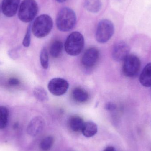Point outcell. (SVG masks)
Instances as JSON below:
<instances>
[{"label": "cell", "mask_w": 151, "mask_h": 151, "mask_svg": "<svg viewBox=\"0 0 151 151\" xmlns=\"http://www.w3.org/2000/svg\"><path fill=\"white\" fill-rule=\"evenodd\" d=\"M1 6H0V11H1Z\"/></svg>", "instance_id": "27"}, {"label": "cell", "mask_w": 151, "mask_h": 151, "mask_svg": "<svg viewBox=\"0 0 151 151\" xmlns=\"http://www.w3.org/2000/svg\"><path fill=\"white\" fill-rule=\"evenodd\" d=\"M99 57V51L97 49L94 47L88 49L82 56V64L86 68L93 67L98 61Z\"/></svg>", "instance_id": "9"}, {"label": "cell", "mask_w": 151, "mask_h": 151, "mask_svg": "<svg viewBox=\"0 0 151 151\" xmlns=\"http://www.w3.org/2000/svg\"><path fill=\"white\" fill-rule=\"evenodd\" d=\"M38 12V4L35 0H24L19 6V18L22 22L29 23L34 19Z\"/></svg>", "instance_id": "4"}, {"label": "cell", "mask_w": 151, "mask_h": 151, "mask_svg": "<svg viewBox=\"0 0 151 151\" xmlns=\"http://www.w3.org/2000/svg\"><path fill=\"white\" fill-rule=\"evenodd\" d=\"M72 97L76 101L79 103H84L89 99L88 92L81 88H76L73 91Z\"/></svg>", "instance_id": "14"}, {"label": "cell", "mask_w": 151, "mask_h": 151, "mask_svg": "<svg viewBox=\"0 0 151 151\" xmlns=\"http://www.w3.org/2000/svg\"><path fill=\"white\" fill-rule=\"evenodd\" d=\"M31 32H32V26L29 25L27 27L26 33L23 40V45L24 47H29L31 44Z\"/></svg>", "instance_id": "22"}, {"label": "cell", "mask_w": 151, "mask_h": 151, "mask_svg": "<svg viewBox=\"0 0 151 151\" xmlns=\"http://www.w3.org/2000/svg\"><path fill=\"white\" fill-rule=\"evenodd\" d=\"M53 26V20L51 17L43 14L36 18L34 21L32 26V32L37 38H43L50 33Z\"/></svg>", "instance_id": "1"}, {"label": "cell", "mask_w": 151, "mask_h": 151, "mask_svg": "<svg viewBox=\"0 0 151 151\" xmlns=\"http://www.w3.org/2000/svg\"><path fill=\"white\" fill-rule=\"evenodd\" d=\"M84 8L89 12L97 13L101 9L102 7L101 0H84Z\"/></svg>", "instance_id": "15"}, {"label": "cell", "mask_w": 151, "mask_h": 151, "mask_svg": "<svg viewBox=\"0 0 151 151\" xmlns=\"http://www.w3.org/2000/svg\"><path fill=\"white\" fill-rule=\"evenodd\" d=\"M45 126L44 119L40 116H36L29 122L27 128V132L31 136H37L43 131Z\"/></svg>", "instance_id": "10"}, {"label": "cell", "mask_w": 151, "mask_h": 151, "mask_svg": "<svg viewBox=\"0 0 151 151\" xmlns=\"http://www.w3.org/2000/svg\"><path fill=\"white\" fill-rule=\"evenodd\" d=\"M8 83L11 86H17L20 83V81L17 78L12 77L9 79Z\"/></svg>", "instance_id": "24"}, {"label": "cell", "mask_w": 151, "mask_h": 151, "mask_svg": "<svg viewBox=\"0 0 151 151\" xmlns=\"http://www.w3.org/2000/svg\"><path fill=\"white\" fill-rule=\"evenodd\" d=\"M69 126L73 131L74 132L81 131L84 124L83 119L78 116H72L69 122Z\"/></svg>", "instance_id": "16"}, {"label": "cell", "mask_w": 151, "mask_h": 151, "mask_svg": "<svg viewBox=\"0 0 151 151\" xmlns=\"http://www.w3.org/2000/svg\"><path fill=\"white\" fill-rule=\"evenodd\" d=\"M54 143V137L52 136H47L41 141L40 144V149L43 151H49L52 148Z\"/></svg>", "instance_id": "20"}, {"label": "cell", "mask_w": 151, "mask_h": 151, "mask_svg": "<svg viewBox=\"0 0 151 151\" xmlns=\"http://www.w3.org/2000/svg\"><path fill=\"white\" fill-rule=\"evenodd\" d=\"M104 151H115V149L112 146H108L106 147Z\"/></svg>", "instance_id": "25"}, {"label": "cell", "mask_w": 151, "mask_h": 151, "mask_svg": "<svg viewBox=\"0 0 151 151\" xmlns=\"http://www.w3.org/2000/svg\"><path fill=\"white\" fill-rule=\"evenodd\" d=\"M63 44L61 41L55 40L53 42L50 47V53L51 56L56 58L61 55L63 51Z\"/></svg>", "instance_id": "17"}, {"label": "cell", "mask_w": 151, "mask_h": 151, "mask_svg": "<svg viewBox=\"0 0 151 151\" xmlns=\"http://www.w3.org/2000/svg\"><path fill=\"white\" fill-rule=\"evenodd\" d=\"M56 1H57L59 3H63L67 1V0H56Z\"/></svg>", "instance_id": "26"}, {"label": "cell", "mask_w": 151, "mask_h": 151, "mask_svg": "<svg viewBox=\"0 0 151 151\" xmlns=\"http://www.w3.org/2000/svg\"><path fill=\"white\" fill-rule=\"evenodd\" d=\"M69 84L66 80L61 78H55L50 80L48 84L50 92L56 96H60L66 93Z\"/></svg>", "instance_id": "7"}, {"label": "cell", "mask_w": 151, "mask_h": 151, "mask_svg": "<svg viewBox=\"0 0 151 151\" xmlns=\"http://www.w3.org/2000/svg\"><path fill=\"white\" fill-rule=\"evenodd\" d=\"M34 95L36 99L42 102L48 100V96L46 91L41 87H36L34 90Z\"/></svg>", "instance_id": "19"}, {"label": "cell", "mask_w": 151, "mask_h": 151, "mask_svg": "<svg viewBox=\"0 0 151 151\" xmlns=\"http://www.w3.org/2000/svg\"><path fill=\"white\" fill-rule=\"evenodd\" d=\"M114 32V27L113 22L108 19H103L98 24L96 33V40L99 43H106L111 38Z\"/></svg>", "instance_id": "5"}, {"label": "cell", "mask_w": 151, "mask_h": 151, "mask_svg": "<svg viewBox=\"0 0 151 151\" xmlns=\"http://www.w3.org/2000/svg\"><path fill=\"white\" fill-rule=\"evenodd\" d=\"M84 46L83 35L78 32H74L69 35L65 43L66 53L71 56L78 55L81 54Z\"/></svg>", "instance_id": "3"}, {"label": "cell", "mask_w": 151, "mask_h": 151, "mask_svg": "<svg viewBox=\"0 0 151 151\" xmlns=\"http://www.w3.org/2000/svg\"><path fill=\"white\" fill-rule=\"evenodd\" d=\"M19 2L20 0H3L1 7L3 14L9 17L14 16L17 13Z\"/></svg>", "instance_id": "11"}, {"label": "cell", "mask_w": 151, "mask_h": 151, "mask_svg": "<svg viewBox=\"0 0 151 151\" xmlns=\"http://www.w3.org/2000/svg\"><path fill=\"white\" fill-rule=\"evenodd\" d=\"M105 108L107 111H113L115 110L116 108V106L115 104L112 102H108L106 103L105 106Z\"/></svg>", "instance_id": "23"}, {"label": "cell", "mask_w": 151, "mask_h": 151, "mask_svg": "<svg viewBox=\"0 0 151 151\" xmlns=\"http://www.w3.org/2000/svg\"><path fill=\"white\" fill-rule=\"evenodd\" d=\"M9 111L7 107L0 106V129L7 127L9 121Z\"/></svg>", "instance_id": "18"}, {"label": "cell", "mask_w": 151, "mask_h": 151, "mask_svg": "<svg viewBox=\"0 0 151 151\" xmlns=\"http://www.w3.org/2000/svg\"><path fill=\"white\" fill-rule=\"evenodd\" d=\"M75 12L69 8H64L58 12L57 18V27L62 32H66L71 30L76 24Z\"/></svg>", "instance_id": "2"}, {"label": "cell", "mask_w": 151, "mask_h": 151, "mask_svg": "<svg viewBox=\"0 0 151 151\" xmlns=\"http://www.w3.org/2000/svg\"><path fill=\"white\" fill-rule=\"evenodd\" d=\"M130 48L129 45L123 41L116 42L112 49V57L116 62L123 61L129 55Z\"/></svg>", "instance_id": "8"}, {"label": "cell", "mask_w": 151, "mask_h": 151, "mask_svg": "<svg viewBox=\"0 0 151 151\" xmlns=\"http://www.w3.org/2000/svg\"><path fill=\"white\" fill-rule=\"evenodd\" d=\"M139 81L144 87H151V63L147 64L142 72Z\"/></svg>", "instance_id": "12"}, {"label": "cell", "mask_w": 151, "mask_h": 151, "mask_svg": "<svg viewBox=\"0 0 151 151\" xmlns=\"http://www.w3.org/2000/svg\"><path fill=\"white\" fill-rule=\"evenodd\" d=\"M97 126L96 123L91 121L84 122L81 130L83 134L86 137H91L94 136L97 134Z\"/></svg>", "instance_id": "13"}, {"label": "cell", "mask_w": 151, "mask_h": 151, "mask_svg": "<svg viewBox=\"0 0 151 151\" xmlns=\"http://www.w3.org/2000/svg\"><path fill=\"white\" fill-rule=\"evenodd\" d=\"M123 61L122 73L125 76L133 78L138 75L141 69V63L137 56L130 54Z\"/></svg>", "instance_id": "6"}, {"label": "cell", "mask_w": 151, "mask_h": 151, "mask_svg": "<svg viewBox=\"0 0 151 151\" xmlns=\"http://www.w3.org/2000/svg\"><path fill=\"white\" fill-rule=\"evenodd\" d=\"M40 60L42 68L47 69L49 66V57L47 51L45 48H43L41 51Z\"/></svg>", "instance_id": "21"}]
</instances>
